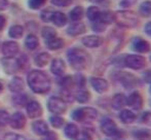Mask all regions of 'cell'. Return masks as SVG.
<instances>
[{"instance_id":"cell-1","label":"cell","mask_w":151,"mask_h":140,"mask_svg":"<svg viewBox=\"0 0 151 140\" xmlns=\"http://www.w3.org/2000/svg\"><path fill=\"white\" fill-rule=\"evenodd\" d=\"M27 84H28L32 92L39 95L46 94L50 92V88H52L50 76L42 70L38 69H34L28 72Z\"/></svg>"},{"instance_id":"cell-2","label":"cell","mask_w":151,"mask_h":140,"mask_svg":"<svg viewBox=\"0 0 151 140\" xmlns=\"http://www.w3.org/2000/svg\"><path fill=\"white\" fill-rule=\"evenodd\" d=\"M67 59L70 66L74 70H83L88 66V57L83 50L78 48H72L67 52Z\"/></svg>"},{"instance_id":"cell-3","label":"cell","mask_w":151,"mask_h":140,"mask_svg":"<svg viewBox=\"0 0 151 140\" xmlns=\"http://www.w3.org/2000/svg\"><path fill=\"white\" fill-rule=\"evenodd\" d=\"M114 20L124 28H134L138 25V18L131 10H121L114 14Z\"/></svg>"},{"instance_id":"cell-4","label":"cell","mask_w":151,"mask_h":140,"mask_svg":"<svg viewBox=\"0 0 151 140\" xmlns=\"http://www.w3.org/2000/svg\"><path fill=\"white\" fill-rule=\"evenodd\" d=\"M98 116V111L93 107H79L73 110L71 114L72 120L78 123H86L96 120Z\"/></svg>"},{"instance_id":"cell-5","label":"cell","mask_w":151,"mask_h":140,"mask_svg":"<svg viewBox=\"0 0 151 140\" xmlns=\"http://www.w3.org/2000/svg\"><path fill=\"white\" fill-rule=\"evenodd\" d=\"M100 129H101L102 133L106 136L117 138L119 137V135H121V131H119L116 123L109 118H105L102 120L101 124H100Z\"/></svg>"},{"instance_id":"cell-6","label":"cell","mask_w":151,"mask_h":140,"mask_svg":"<svg viewBox=\"0 0 151 140\" xmlns=\"http://www.w3.org/2000/svg\"><path fill=\"white\" fill-rule=\"evenodd\" d=\"M47 109L50 113L61 115L67 110V103L61 97L52 96L47 100Z\"/></svg>"},{"instance_id":"cell-7","label":"cell","mask_w":151,"mask_h":140,"mask_svg":"<svg viewBox=\"0 0 151 140\" xmlns=\"http://www.w3.org/2000/svg\"><path fill=\"white\" fill-rule=\"evenodd\" d=\"M2 68L6 74H14L21 70L20 63L16 57H4L1 60Z\"/></svg>"},{"instance_id":"cell-8","label":"cell","mask_w":151,"mask_h":140,"mask_svg":"<svg viewBox=\"0 0 151 140\" xmlns=\"http://www.w3.org/2000/svg\"><path fill=\"white\" fill-rule=\"evenodd\" d=\"M124 65L134 70L143 69L146 65V60L144 57L138 55H127L124 58Z\"/></svg>"},{"instance_id":"cell-9","label":"cell","mask_w":151,"mask_h":140,"mask_svg":"<svg viewBox=\"0 0 151 140\" xmlns=\"http://www.w3.org/2000/svg\"><path fill=\"white\" fill-rule=\"evenodd\" d=\"M26 124H27L26 115L24 113H22L21 111H17L12 115H10L9 123H8L10 128L14 129V130H23L26 127Z\"/></svg>"},{"instance_id":"cell-10","label":"cell","mask_w":151,"mask_h":140,"mask_svg":"<svg viewBox=\"0 0 151 140\" xmlns=\"http://www.w3.org/2000/svg\"><path fill=\"white\" fill-rule=\"evenodd\" d=\"M26 112L27 115L29 118L32 120H35L38 118L43 114V109H42V106L40 105V103L38 101H29L26 105Z\"/></svg>"},{"instance_id":"cell-11","label":"cell","mask_w":151,"mask_h":140,"mask_svg":"<svg viewBox=\"0 0 151 140\" xmlns=\"http://www.w3.org/2000/svg\"><path fill=\"white\" fill-rule=\"evenodd\" d=\"M118 80H119V82L125 89L135 88V87L140 84L139 79L135 75H133L131 73H127V72H121V73H119Z\"/></svg>"},{"instance_id":"cell-12","label":"cell","mask_w":151,"mask_h":140,"mask_svg":"<svg viewBox=\"0 0 151 140\" xmlns=\"http://www.w3.org/2000/svg\"><path fill=\"white\" fill-rule=\"evenodd\" d=\"M1 51L4 57H14L20 51V45L18 42L9 40V41H5L2 43Z\"/></svg>"},{"instance_id":"cell-13","label":"cell","mask_w":151,"mask_h":140,"mask_svg":"<svg viewBox=\"0 0 151 140\" xmlns=\"http://www.w3.org/2000/svg\"><path fill=\"white\" fill-rule=\"evenodd\" d=\"M127 105H129L135 110L141 109L143 107V98L141 94L138 92H133L132 94H129L127 98Z\"/></svg>"},{"instance_id":"cell-14","label":"cell","mask_w":151,"mask_h":140,"mask_svg":"<svg viewBox=\"0 0 151 140\" xmlns=\"http://www.w3.org/2000/svg\"><path fill=\"white\" fill-rule=\"evenodd\" d=\"M91 84L93 89L99 94H103L109 88V84L105 78L102 77H91Z\"/></svg>"},{"instance_id":"cell-15","label":"cell","mask_w":151,"mask_h":140,"mask_svg":"<svg viewBox=\"0 0 151 140\" xmlns=\"http://www.w3.org/2000/svg\"><path fill=\"white\" fill-rule=\"evenodd\" d=\"M66 70V64L63 59L56 58L50 63V72L56 76H62L65 73Z\"/></svg>"},{"instance_id":"cell-16","label":"cell","mask_w":151,"mask_h":140,"mask_svg":"<svg viewBox=\"0 0 151 140\" xmlns=\"http://www.w3.org/2000/svg\"><path fill=\"white\" fill-rule=\"evenodd\" d=\"M31 129H32V132L35 135H37V136H42V135H44L50 130L47 123L43 120L34 121L31 125Z\"/></svg>"},{"instance_id":"cell-17","label":"cell","mask_w":151,"mask_h":140,"mask_svg":"<svg viewBox=\"0 0 151 140\" xmlns=\"http://www.w3.org/2000/svg\"><path fill=\"white\" fill-rule=\"evenodd\" d=\"M25 89V82L20 76H14L8 84V90L14 94L22 93Z\"/></svg>"},{"instance_id":"cell-18","label":"cell","mask_w":151,"mask_h":140,"mask_svg":"<svg viewBox=\"0 0 151 140\" xmlns=\"http://www.w3.org/2000/svg\"><path fill=\"white\" fill-rule=\"evenodd\" d=\"M82 43H83L84 46L90 48H99L103 43V38L98 35H88L82 38Z\"/></svg>"},{"instance_id":"cell-19","label":"cell","mask_w":151,"mask_h":140,"mask_svg":"<svg viewBox=\"0 0 151 140\" xmlns=\"http://www.w3.org/2000/svg\"><path fill=\"white\" fill-rule=\"evenodd\" d=\"M133 48L136 52L144 54V53H148L150 51V44L146 40L142 39L140 37H137L133 41Z\"/></svg>"},{"instance_id":"cell-20","label":"cell","mask_w":151,"mask_h":140,"mask_svg":"<svg viewBox=\"0 0 151 140\" xmlns=\"http://www.w3.org/2000/svg\"><path fill=\"white\" fill-rule=\"evenodd\" d=\"M79 128L76 124L74 123H68L64 128V134H65L66 138L73 140L79 135Z\"/></svg>"},{"instance_id":"cell-21","label":"cell","mask_w":151,"mask_h":140,"mask_svg":"<svg viewBox=\"0 0 151 140\" xmlns=\"http://www.w3.org/2000/svg\"><path fill=\"white\" fill-rule=\"evenodd\" d=\"M119 120L121 123H123V124L131 125L136 122L137 116H136V114L134 113L132 110L123 109V110H121L120 113H119Z\"/></svg>"},{"instance_id":"cell-22","label":"cell","mask_w":151,"mask_h":140,"mask_svg":"<svg viewBox=\"0 0 151 140\" xmlns=\"http://www.w3.org/2000/svg\"><path fill=\"white\" fill-rule=\"evenodd\" d=\"M34 62L38 67L42 68V67L46 66L48 63L50 62V55L46 52H40L34 57Z\"/></svg>"},{"instance_id":"cell-23","label":"cell","mask_w":151,"mask_h":140,"mask_svg":"<svg viewBox=\"0 0 151 140\" xmlns=\"http://www.w3.org/2000/svg\"><path fill=\"white\" fill-rule=\"evenodd\" d=\"M127 105V97L123 94H116L111 100V106L113 109L120 110Z\"/></svg>"},{"instance_id":"cell-24","label":"cell","mask_w":151,"mask_h":140,"mask_svg":"<svg viewBox=\"0 0 151 140\" xmlns=\"http://www.w3.org/2000/svg\"><path fill=\"white\" fill-rule=\"evenodd\" d=\"M12 101L14 105L17 106V107H24L29 102V97L28 95L24 94V93H18V94L12 96Z\"/></svg>"},{"instance_id":"cell-25","label":"cell","mask_w":151,"mask_h":140,"mask_svg":"<svg viewBox=\"0 0 151 140\" xmlns=\"http://www.w3.org/2000/svg\"><path fill=\"white\" fill-rule=\"evenodd\" d=\"M84 31H86V26H84L82 23L75 22L69 26V28H68V30H67V33L71 36H77V35H80V34H82V33H84Z\"/></svg>"},{"instance_id":"cell-26","label":"cell","mask_w":151,"mask_h":140,"mask_svg":"<svg viewBox=\"0 0 151 140\" xmlns=\"http://www.w3.org/2000/svg\"><path fill=\"white\" fill-rule=\"evenodd\" d=\"M45 44H46V46H47L48 50L58 51V50H60V48H62L64 46V40L62 39V38H60V37H57V36H55V37L46 40Z\"/></svg>"},{"instance_id":"cell-27","label":"cell","mask_w":151,"mask_h":140,"mask_svg":"<svg viewBox=\"0 0 151 140\" xmlns=\"http://www.w3.org/2000/svg\"><path fill=\"white\" fill-rule=\"evenodd\" d=\"M133 138L135 140H151V130L144 128L134 131Z\"/></svg>"},{"instance_id":"cell-28","label":"cell","mask_w":151,"mask_h":140,"mask_svg":"<svg viewBox=\"0 0 151 140\" xmlns=\"http://www.w3.org/2000/svg\"><path fill=\"white\" fill-rule=\"evenodd\" d=\"M52 21L57 27H63L67 23V18H66V14L62 12H52Z\"/></svg>"},{"instance_id":"cell-29","label":"cell","mask_w":151,"mask_h":140,"mask_svg":"<svg viewBox=\"0 0 151 140\" xmlns=\"http://www.w3.org/2000/svg\"><path fill=\"white\" fill-rule=\"evenodd\" d=\"M74 98H75L76 101L79 103H88L91 99V94L88 90L82 88L77 91V93H76Z\"/></svg>"},{"instance_id":"cell-30","label":"cell","mask_w":151,"mask_h":140,"mask_svg":"<svg viewBox=\"0 0 151 140\" xmlns=\"http://www.w3.org/2000/svg\"><path fill=\"white\" fill-rule=\"evenodd\" d=\"M25 45H26V48L28 50L34 51L39 45V40L34 34H29L26 37V40H25Z\"/></svg>"},{"instance_id":"cell-31","label":"cell","mask_w":151,"mask_h":140,"mask_svg":"<svg viewBox=\"0 0 151 140\" xmlns=\"http://www.w3.org/2000/svg\"><path fill=\"white\" fill-rule=\"evenodd\" d=\"M24 34V28L21 25H14L10 27L9 31H8V35L9 37L14 38V39H19Z\"/></svg>"},{"instance_id":"cell-32","label":"cell","mask_w":151,"mask_h":140,"mask_svg":"<svg viewBox=\"0 0 151 140\" xmlns=\"http://www.w3.org/2000/svg\"><path fill=\"white\" fill-rule=\"evenodd\" d=\"M69 16L71 21H73V22H79L82 19V17H83V8L81 6H76V7H74L70 12Z\"/></svg>"},{"instance_id":"cell-33","label":"cell","mask_w":151,"mask_h":140,"mask_svg":"<svg viewBox=\"0 0 151 140\" xmlns=\"http://www.w3.org/2000/svg\"><path fill=\"white\" fill-rule=\"evenodd\" d=\"M50 123L52 128L61 129L64 126V124H65V120L61 115H59V114H54V115H52L50 118Z\"/></svg>"},{"instance_id":"cell-34","label":"cell","mask_w":151,"mask_h":140,"mask_svg":"<svg viewBox=\"0 0 151 140\" xmlns=\"http://www.w3.org/2000/svg\"><path fill=\"white\" fill-rule=\"evenodd\" d=\"M98 19H99L100 23H102V24H110L114 20V14L110 12H104L102 14H100Z\"/></svg>"},{"instance_id":"cell-35","label":"cell","mask_w":151,"mask_h":140,"mask_svg":"<svg viewBox=\"0 0 151 140\" xmlns=\"http://www.w3.org/2000/svg\"><path fill=\"white\" fill-rule=\"evenodd\" d=\"M41 35H42V37L44 38V41H46V40H48V39H50V38L57 36V33H56V30H55L54 28L46 26V27H43V28H42Z\"/></svg>"},{"instance_id":"cell-36","label":"cell","mask_w":151,"mask_h":140,"mask_svg":"<svg viewBox=\"0 0 151 140\" xmlns=\"http://www.w3.org/2000/svg\"><path fill=\"white\" fill-rule=\"evenodd\" d=\"M9 113L6 110L0 109V128H4L9 123Z\"/></svg>"},{"instance_id":"cell-37","label":"cell","mask_w":151,"mask_h":140,"mask_svg":"<svg viewBox=\"0 0 151 140\" xmlns=\"http://www.w3.org/2000/svg\"><path fill=\"white\" fill-rule=\"evenodd\" d=\"M100 9L97 7V6H91L88 9V18L90 19L91 21H96L98 20L100 16Z\"/></svg>"},{"instance_id":"cell-38","label":"cell","mask_w":151,"mask_h":140,"mask_svg":"<svg viewBox=\"0 0 151 140\" xmlns=\"http://www.w3.org/2000/svg\"><path fill=\"white\" fill-rule=\"evenodd\" d=\"M73 78L71 77V76H65V77H63L62 79L60 80V86L62 87V89L63 90H70V88L72 87V84H73Z\"/></svg>"},{"instance_id":"cell-39","label":"cell","mask_w":151,"mask_h":140,"mask_svg":"<svg viewBox=\"0 0 151 140\" xmlns=\"http://www.w3.org/2000/svg\"><path fill=\"white\" fill-rule=\"evenodd\" d=\"M73 82L76 84L77 88L82 89V88H84V86H86V77H84L81 73H77V74H75V76H74Z\"/></svg>"},{"instance_id":"cell-40","label":"cell","mask_w":151,"mask_h":140,"mask_svg":"<svg viewBox=\"0 0 151 140\" xmlns=\"http://www.w3.org/2000/svg\"><path fill=\"white\" fill-rule=\"evenodd\" d=\"M140 14L142 16H150L151 14V2L145 1L140 6Z\"/></svg>"},{"instance_id":"cell-41","label":"cell","mask_w":151,"mask_h":140,"mask_svg":"<svg viewBox=\"0 0 151 140\" xmlns=\"http://www.w3.org/2000/svg\"><path fill=\"white\" fill-rule=\"evenodd\" d=\"M19 60V63H20V67H21V70H26L29 68L30 66V63H29V59L26 55H21L20 57L18 58Z\"/></svg>"},{"instance_id":"cell-42","label":"cell","mask_w":151,"mask_h":140,"mask_svg":"<svg viewBox=\"0 0 151 140\" xmlns=\"http://www.w3.org/2000/svg\"><path fill=\"white\" fill-rule=\"evenodd\" d=\"M2 140H26V138H25L23 135L18 134V133L8 132L4 135Z\"/></svg>"},{"instance_id":"cell-43","label":"cell","mask_w":151,"mask_h":140,"mask_svg":"<svg viewBox=\"0 0 151 140\" xmlns=\"http://www.w3.org/2000/svg\"><path fill=\"white\" fill-rule=\"evenodd\" d=\"M46 0H29V7L31 9H38L44 5Z\"/></svg>"},{"instance_id":"cell-44","label":"cell","mask_w":151,"mask_h":140,"mask_svg":"<svg viewBox=\"0 0 151 140\" xmlns=\"http://www.w3.org/2000/svg\"><path fill=\"white\" fill-rule=\"evenodd\" d=\"M42 140H59V135L55 131L48 130L44 135H42Z\"/></svg>"},{"instance_id":"cell-45","label":"cell","mask_w":151,"mask_h":140,"mask_svg":"<svg viewBox=\"0 0 151 140\" xmlns=\"http://www.w3.org/2000/svg\"><path fill=\"white\" fill-rule=\"evenodd\" d=\"M140 122H141L142 124H145V125H148V126H151V111L144 112V113L141 115Z\"/></svg>"},{"instance_id":"cell-46","label":"cell","mask_w":151,"mask_h":140,"mask_svg":"<svg viewBox=\"0 0 151 140\" xmlns=\"http://www.w3.org/2000/svg\"><path fill=\"white\" fill-rule=\"evenodd\" d=\"M52 3L56 6L60 7H66L71 3V0H52Z\"/></svg>"},{"instance_id":"cell-47","label":"cell","mask_w":151,"mask_h":140,"mask_svg":"<svg viewBox=\"0 0 151 140\" xmlns=\"http://www.w3.org/2000/svg\"><path fill=\"white\" fill-rule=\"evenodd\" d=\"M52 12H50V10H43L41 12L40 18L44 22H50V21H52Z\"/></svg>"},{"instance_id":"cell-48","label":"cell","mask_w":151,"mask_h":140,"mask_svg":"<svg viewBox=\"0 0 151 140\" xmlns=\"http://www.w3.org/2000/svg\"><path fill=\"white\" fill-rule=\"evenodd\" d=\"M73 140H93V138H91V136L88 134V132L84 131V132H82L81 134L79 133V135H78V136Z\"/></svg>"},{"instance_id":"cell-49","label":"cell","mask_w":151,"mask_h":140,"mask_svg":"<svg viewBox=\"0 0 151 140\" xmlns=\"http://www.w3.org/2000/svg\"><path fill=\"white\" fill-rule=\"evenodd\" d=\"M93 30L97 31V32H102V31H104V24H102V23H97L96 25H93Z\"/></svg>"},{"instance_id":"cell-50","label":"cell","mask_w":151,"mask_h":140,"mask_svg":"<svg viewBox=\"0 0 151 140\" xmlns=\"http://www.w3.org/2000/svg\"><path fill=\"white\" fill-rule=\"evenodd\" d=\"M8 7L7 0H0V10H5Z\"/></svg>"},{"instance_id":"cell-51","label":"cell","mask_w":151,"mask_h":140,"mask_svg":"<svg viewBox=\"0 0 151 140\" xmlns=\"http://www.w3.org/2000/svg\"><path fill=\"white\" fill-rule=\"evenodd\" d=\"M143 77H144V80H145L146 82H151V70L146 71L145 73H144Z\"/></svg>"},{"instance_id":"cell-52","label":"cell","mask_w":151,"mask_h":140,"mask_svg":"<svg viewBox=\"0 0 151 140\" xmlns=\"http://www.w3.org/2000/svg\"><path fill=\"white\" fill-rule=\"evenodd\" d=\"M5 24H6V20L3 16H0V31L3 30V28L5 27Z\"/></svg>"},{"instance_id":"cell-53","label":"cell","mask_w":151,"mask_h":140,"mask_svg":"<svg viewBox=\"0 0 151 140\" xmlns=\"http://www.w3.org/2000/svg\"><path fill=\"white\" fill-rule=\"evenodd\" d=\"M145 32L147 33L148 35L151 36V22L147 23V25L145 26Z\"/></svg>"},{"instance_id":"cell-54","label":"cell","mask_w":151,"mask_h":140,"mask_svg":"<svg viewBox=\"0 0 151 140\" xmlns=\"http://www.w3.org/2000/svg\"><path fill=\"white\" fill-rule=\"evenodd\" d=\"M3 91V84H2V82L0 80V93Z\"/></svg>"},{"instance_id":"cell-55","label":"cell","mask_w":151,"mask_h":140,"mask_svg":"<svg viewBox=\"0 0 151 140\" xmlns=\"http://www.w3.org/2000/svg\"><path fill=\"white\" fill-rule=\"evenodd\" d=\"M90 1H91V2H99V1H101V0H90Z\"/></svg>"},{"instance_id":"cell-56","label":"cell","mask_w":151,"mask_h":140,"mask_svg":"<svg viewBox=\"0 0 151 140\" xmlns=\"http://www.w3.org/2000/svg\"><path fill=\"white\" fill-rule=\"evenodd\" d=\"M150 84H151V82H150ZM149 91H150V94H151V86H150V90Z\"/></svg>"},{"instance_id":"cell-57","label":"cell","mask_w":151,"mask_h":140,"mask_svg":"<svg viewBox=\"0 0 151 140\" xmlns=\"http://www.w3.org/2000/svg\"><path fill=\"white\" fill-rule=\"evenodd\" d=\"M106 140H109V139H106Z\"/></svg>"},{"instance_id":"cell-58","label":"cell","mask_w":151,"mask_h":140,"mask_svg":"<svg viewBox=\"0 0 151 140\" xmlns=\"http://www.w3.org/2000/svg\"><path fill=\"white\" fill-rule=\"evenodd\" d=\"M0 48H1V46H0Z\"/></svg>"},{"instance_id":"cell-59","label":"cell","mask_w":151,"mask_h":140,"mask_svg":"<svg viewBox=\"0 0 151 140\" xmlns=\"http://www.w3.org/2000/svg\"><path fill=\"white\" fill-rule=\"evenodd\" d=\"M150 59H151V58H150Z\"/></svg>"}]
</instances>
